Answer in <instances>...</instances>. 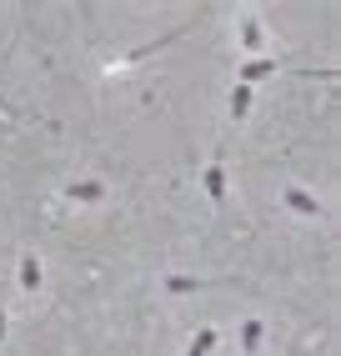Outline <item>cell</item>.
<instances>
[{
    "label": "cell",
    "instance_id": "6da1fadb",
    "mask_svg": "<svg viewBox=\"0 0 341 356\" xmlns=\"http://www.w3.org/2000/svg\"><path fill=\"white\" fill-rule=\"evenodd\" d=\"M206 196H211L216 206H226V161H221V156L206 165Z\"/></svg>",
    "mask_w": 341,
    "mask_h": 356
},
{
    "label": "cell",
    "instance_id": "7a4b0ae2",
    "mask_svg": "<svg viewBox=\"0 0 341 356\" xmlns=\"http://www.w3.org/2000/svg\"><path fill=\"white\" fill-rule=\"evenodd\" d=\"M241 51H266V31H261V20L251 10L241 15Z\"/></svg>",
    "mask_w": 341,
    "mask_h": 356
},
{
    "label": "cell",
    "instance_id": "3957f363",
    "mask_svg": "<svg viewBox=\"0 0 341 356\" xmlns=\"http://www.w3.org/2000/svg\"><path fill=\"white\" fill-rule=\"evenodd\" d=\"M266 76H276V60H271V56H256V60L241 65V86H256V81H266Z\"/></svg>",
    "mask_w": 341,
    "mask_h": 356
},
{
    "label": "cell",
    "instance_id": "277c9868",
    "mask_svg": "<svg viewBox=\"0 0 341 356\" xmlns=\"http://www.w3.org/2000/svg\"><path fill=\"white\" fill-rule=\"evenodd\" d=\"M291 211H296V216H322V206H316V196H306L301 186H286V196H281Z\"/></svg>",
    "mask_w": 341,
    "mask_h": 356
},
{
    "label": "cell",
    "instance_id": "5b68a950",
    "mask_svg": "<svg viewBox=\"0 0 341 356\" xmlns=\"http://www.w3.org/2000/svg\"><path fill=\"white\" fill-rule=\"evenodd\" d=\"M216 341H221V331H216V326H201V331H196V341L186 346V356H211Z\"/></svg>",
    "mask_w": 341,
    "mask_h": 356
},
{
    "label": "cell",
    "instance_id": "8992f818",
    "mask_svg": "<svg viewBox=\"0 0 341 356\" xmlns=\"http://www.w3.org/2000/svg\"><path fill=\"white\" fill-rule=\"evenodd\" d=\"M161 286H166V291H176V296H191V291H206L211 281H201V276H196V281H191V276H166Z\"/></svg>",
    "mask_w": 341,
    "mask_h": 356
},
{
    "label": "cell",
    "instance_id": "52a82bcc",
    "mask_svg": "<svg viewBox=\"0 0 341 356\" xmlns=\"http://www.w3.org/2000/svg\"><path fill=\"white\" fill-rule=\"evenodd\" d=\"M226 111H231V121H246V111H251V86H236L231 101H226Z\"/></svg>",
    "mask_w": 341,
    "mask_h": 356
},
{
    "label": "cell",
    "instance_id": "ba28073f",
    "mask_svg": "<svg viewBox=\"0 0 341 356\" xmlns=\"http://www.w3.org/2000/svg\"><path fill=\"white\" fill-rule=\"evenodd\" d=\"M20 291H40V261H35V251L20 261Z\"/></svg>",
    "mask_w": 341,
    "mask_h": 356
},
{
    "label": "cell",
    "instance_id": "9c48e42d",
    "mask_svg": "<svg viewBox=\"0 0 341 356\" xmlns=\"http://www.w3.org/2000/svg\"><path fill=\"white\" fill-rule=\"evenodd\" d=\"M101 196H106L101 181H76V186H70V201H101Z\"/></svg>",
    "mask_w": 341,
    "mask_h": 356
},
{
    "label": "cell",
    "instance_id": "30bf717a",
    "mask_svg": "<svg viewBox=\"0 0 341 356\" xmlns=\"http://www.w3.org/2000/svg\"><path fill=\"white\" fill-rule=\"evenodd\" d=\"M261 331H266L261 321H246V326H241V346H246V356H251V351L261 346Z\"/></svg>",
    "mask_w": 341,
    "mask_h": 356
},
{
    "label": "cell",
    "instance_id": "8fae6325",
    "mask_svg": "<svg viewBox=\"0 0 341 356\" xmlns=\"http://www.w3.org/2000/svg\"><path fill=\"white\" fill-rule=\"evenodd\" d=\"M0 337H6V306H0Z\"/></svg>",
    "mask_w": 341,
    "mask_h": 356
}]
</instances>
